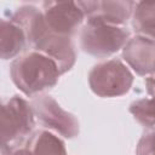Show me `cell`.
Wrapping results in <instances>:
<instances>
[{
    "mask_svg": "<svg viewBox=\"0 0 155 155\" xmlns=\"http://www.w3.org/2000/svg\"><path fill=\"white\" fill-rule=\"evenodd\" d=\"M130 69L119 59H110L92 68L88 74L91 90L101 97H117L126 93L132 85Z\"/></svg>",
    "mask_w": 155,
    "mask_h": 155,
    "instance_id": "cell-5",
    "label": "cell"
},
{
    "mask_svg": "<svg viewBox=\"0 0 155 155\" xmlns=\"http://www.w3.org/2000/svg\"><path fill=\"white\" fill-rule=\"evenodd\" d=\"M128 36L130 31L124 25L87 21L80 33V45L92 56L107 57L125 46Z\"/></svg>",
    "mask_w": 155,
    "mask_h": 155,
    "instance_id": "cell-4",
    "label": "cell"
},
{
    "mask_svg": "<svg viewBox=\"0 0 155 155\" xmlns=\"http://www.w3.org/2000/svg\"><path fill=\"white\" fill-rule=\"evenodd\" d=\"M132 25L139 36L155 41V2H136Z\"/></svg>",
    "mask_w": 155,
    "mask_h": 155,
    "instance_id": "cell-12",
    "label": "cell"
},
{
    "mask_svg": "<svg viewBox=\"0 0 155 155\" xmlns=\"http://www.w3.org/2000/svg\"><path fill=\"white\" fill-rule=\"evenodd\" d=\"M137 155H155V131L144 136L139 140Z\"/></svg>",
    "mask_w": 155,
    "mask_h": 155,
    "instance_id": "cell-14",
    "label": "cell"
},
{
    "mask_svg": "<svg viewBox=\"0 0 155 155\" xmlns=\"http://www.w3.org/2000/svg\"><path fill=\"white\" fill-rule=\"evenodd\" d=\"M61 70L48 56L31 51L13 61L11 78L15 85L27 96H34L51 88L58 81Z\"/></svg>",
    "mask_w": 155,
    "mask_h": 155,
    "instance_id": "cell-2",
    "label": "cell"
},
{
    "mask_svg": "<svg viewBox=\"0 0 155 155\" xmlns=\"http://www.w3.org/2000/svg\"><path fill=\"white\" fill-rule=\"evenodd\" d=\"M145 86H147V91L150 96L155 94V71L151 74L150 78H148L145 80Z\"/></svg>",
    "mask_w": 155,
    "mask_h": 155,
    "instance_id": "cell-15",
    "label": "cell"
},
{
    "mask_svg": "<svg viewBox=\"0 0 155 155\" xmlns=\"http://www.w3.org/2000/svg\"><path fill=\"white\" fill-rule=\"evenodd\" d=\"M23 149L25 155H67L63 142L47 131L33 134Z\"/></svg>",
    "mask_w": 155,
    "mask_h": 155,
    "instance_id": "cell-11",
    "label": "cell"
},
{
    "mask_svg": "<svg viewBox=\"0 0 155 155\" xmlns=\"http://www.w3.org/2000/svg\"><path fill=\"white\" fill-rule=\"evenodd\" d=\"M130 111L138 122L145 127L155 128V94L133 102L130 107Z\"/></svg>",
    "mask_w": 155,
    "mask_h": 155,
    "instance_id": "cell-13",
    "label": "cell"
},
{
    "mask_svg": "<svg viewBox=\"0 0 155 155\" xmlns=\"http://www.w3.org/2000/svg\"><path fill=\"white\" fill-rule=\"evenodd\" d=\"M44 21L47 28L58 35L70 36L82 23L85 12L80 2L54 1L44 2Z\"/></svg>",
    "mask_w": 155,
    "mask_h": 155,
    "instance_id": "cell-7",
    "label": "cell"
},
{
    "mask_svg": "<svg viewBox=\"0 0 155 155\" xmlns=\"http://www.w3.org/2000/svg\"><path fill=\"white\" fill-rule=\"evenodd\" d=\"M124 59L138 75L155 71V41L144 36H136L124 46Z\"/></svg>",
    "mask_w": 155,
    "mask_h": 155,
    "instance_id": "cell-9",
    "label": "cell"
},
{
    "mask_svg": "<svg viewBox=\"0 0 155 155\" xmlns=\"http://www.w3.org/2000/svg\"><path fill=\"white\" fill-rule=\"evenodd\" d=\"M87 21H98L114 25H124L133 13L132 1H87L80 2Z\"/></svg>",
    "mask_w": 155,
    "mask_h": 155,
    "instance_id": "cell-8",
    "label": "cell"
},
{
    "mask_svg": "<svg viewBox=\"0 0 155 155\" xmlns=\"http://www.w3.org/2000/svg\"><path fill=\"white\" fill-rule=\"evenodd\" d=\"M12 21L23 28L27 40L34 47V51L48 56L57 63L61 74L73 67L75 51L70 36L52 33L47 28L40 10L34 6L21 7L12 17Z\"/></svg>",
    "mask_w": 155,
    "mask_h": 155,
    "instance_id": "cell-1",
    "label": "cell"
},
{
    "mask_svg": "<svg viewBox=\"0 0 155 155\" xmlns=\"http://www.w3.org/2000/svg\"><path fill=\"white\" fill-rule=\"evenodd\" d=\"M31 108L39 121L59 134L73 138L79 133V122L74 115L63 110L50 96H38L31 102Z\"/></svg>",
    "mask_w": 155,
    "mask_h": 155,
    "instance_id": "cell-6",
    "label": "cell"
},
{
    "mask_svg": "<svg viewBox=\"0 0 155 155\" xmlns=\"http://www.w3.org/2000/svg\"><path fill=\"white\" fill-rule=\"evenodd\" d=\"M1 150L12 154L30 134L34 127V111L23 98L15 96L1 109Z\"/></svg>",
    "mask_w": 155,
    "mask_h": 155,
    "instance_id": "cell-3",
    "label": "cell"
},
{
    "mask_svg": "<svg viewBox=\"0 0 155 155\" xmlns=\"http://www.w3.org/2000/svg\"><path fill=\"white\" fill-rule=\"evenodd\" d=\"M25 33L21 25L12 19L1 21L0 25V42H1V57L8 59L21 52L25 45Z\"/></svg>",
    "mask_w": 155,
    "mask_h": 155,
    "instance_id": "cell-10",
    "label": "cell"
}]
</instances>
